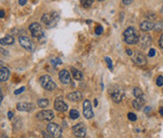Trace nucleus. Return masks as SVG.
<instances>
[{"label":"nucleus","mask_w":163,"mask_h":138,"mask_svg":"<svg viewBox=\"0 0 163 138\" xmlns=\"http://www.w3.org/2000/svg\"><path fill=\"white\" fill-rule=\"evenodd\" d=\"M140 36L138 34V31L133 27H128L124 32V39L125 42L128 45H135L139 43Z\"/></svg>","instance_id":"f257e3e1"},{"label":"nucleus","mask_w":163,"mask_h":138,"mask_svg":"<svg viewBox=\"0 0 163 138\" xmlns=\"http://www.w3.org/2000/svg\"><path fill=\"white\" fill-rule=\"evenodd\" d=\"M58 20H60V15L55 11L52 13H45L41 18L42 24H44L47 27H54L57 25Z\"/></svg>","instance_id":"f03ea898"},{"label":"nucleus","mask_w":163,"mask_h":138,"mask_svg":"<svg viewBox=\"0 0 163 138\" xmlns=\"http://www.w3.org/2000/svg\"><path fill=\"white\" fill-rule=\"evenodd\" d=\"M109 94L110 95L113 102L120 103L125 96V90L119 85H112L109 89Z\"/></svg>","instance_id":"7ed1b4c3"},{"label":"nucleus","mask_w":163,"mask_h":138,"mask_svg":"<svg viewBox=\"0 0 163 138\" xmlns=\"http://www.w3.org/2000/svg\"><path fill=\"white\" fill-rule=\"evenodd\" d=\"M40 83L44 89L48 91H53L57 88V84L53 81V79L49 75H44L40 79Z\"/></svg>","instance_id":"20e7f679"},{"label":"nucleus","mask_w":163,"mask_h":138,"mask_svg":"<svg viewBox=\"0 0 163 138\" xmlns=\"http://www.w3.org/2000/svg\"><path fill=\"white\" fill-rule=\"evenodd\" d=\"M28 29H29L30 32H31V34L34 38L41 40L42 37H44V30H42V26L40 25L39 23H32L31 25L29 26Z\"/></svg>","instance_id":"39448f33"},{"label":"nucleus","mask_w":163,"mask_h":138,"mask_svg":"<svg viewBox=\"0 0 163 138\" xmlns=\"http://www.w3.org/2000/svg\"><path fill=\"white\" fill-rule=\"evenodd\" d=\"M47 131L53 138H60L62 136V130L58 124L49 123L47 125Z\"/></svg>","instance_id":"423d86ee"},{"label":"nucleus","mask_w":163,"mask_h":138,"mask_svg":"<svg viewBox=\"0 0 163 138\" xmlns=\"http://www.w3.org/2000/svg\"><path fill=\"white\" fill-rule=\"evenodd\" d=\"M19 44L27 51H30V52L34 51V45H33V43L31 42V40L27 38V36H20Z\"/></svg>","instance_id":"0eeeda50"},{"label":"nucleus","mask_w":163,"mask_h":138,"mask_svg":"<svg viewBox=\"0 0 163 138\" xmlns=\"http://www.w3.org/2000/svg\"><path fill=\"white\" fill-rule=\"evenodd\" d=\"M72 131H73V133L75 134L76 137H79V138H84L86 136V134H87L85 126L82 123L75 125L72 128Z\"/></svg>","instance_id":"6e6552de"},{"label":"nucleus","mask_w":163,"mask_h":138,"mask_svg":"<svg viewBox=\"0 0 163 138\" xmlns=\"http://www.w3.org/2000/svg\"><path fill=\"white\" fill-rule=\"evenodd\" d=\"M152 43V37L150 36L149 33H143L141 34L139 38V45L141 48H146L151 45Z\"/></svg>","instance_id":"1a4fd4ad"},{"label":"nucleus","mask_w":163,"mask_h":138,"mask_svg":"<svg viewBox=\"0 0 163 138\" xmlns=\"http://www.w3.org/2000/svg\"><path fill=\"white\" fill-rule=\"evenodd\" d=\"M37 118L39 120H45V121H50L54 118V113L51 110H44L37 113Z\"/></svg>","instance_id":"9d476101"},{"label":"nucleus","mask_w":163,"mask_h":138,"mask_svg":"<svg viewBox=\"0 0 163 138\" xmlns=\"http://www.w3.org/2000/svg\"><path fill=\"white\" fill-rule=\"evenodd\" d=\"M83 115L87 119H90L93 116V107L90 102V100L86 99L83 102Z\"/></svg>","instance_id":"9b49d317"},{"label":"nucleus","mask_w":163,"mask_h":138,"mask_svg":"<svg viewBox=\"0 0 163 138\" xmlns=\"http://www.w3.org/2000/svg\"><path fill=\"white\" fill-rule=\"evenodd\" d=\"M54 108L58 112H65L68 109V105L64 102L61 97H58V99H56V100H55Z\"/></svg>","instance_id":"f8f14e48"},{"label":"nucleus","mask_w":163,"mask_h":138,"mask_svg":"<svg viewBox=\"0 0 163 138\" xmlns=\"http://www.w3.org/2000/svg\"><path fill=\"white\" fill-rule=\"evenodd\" d=\"M58 78H60V81H61V83L63 84H70L71 81H72L71 75L67 70H61V71L58 73Z\"/></svg>","instance_id":"ddd939ff"},{"label":"nucleus","mask_w":163,"mask_h":138,"mask_svg":"<svg viewBox=\"0 0 163 138\" xmlns=\"http://www.w3.org/2000/svg\"><path fill=\"white\" fill-rule=\"evenodd\" d=\"M16 108L20 112H30L34 109V105L29 102H19L17 103Z\"/></svg>","instance_id":"4468645a"},{"label":"nucleus","mask_w":163,"mask_h":138,"mask_svg":"<svg viewBox=\"0 0 163 138\" xmlns=\"http://www.w3.org/2000/svg\"><path fill=\"white\" fill-rule=\"evenodd\" d=\"M132 60H133L134 63L137 64V65H144V64L146 63L145 57H144L143 55L140 54V53H136L135 55H133Z\"/></svg>","instance_id":"2eb2a0df"},{"label":"nucleus","mask_w":163,"mask_h":138,"mask_svg":"<svg viewBox=\"0 0 163 138\" xmlns=\"http://www.w3.org/2000/svg\"><path fill=\"white\" fill-rule=\"evenodd\" d=\"M10 75H11V72H10V70H9L8 67L2 66L1 70H0V81H1L2 82L7 81L9 79V78H10Z\"/></svg>","instance_id":"dca6fc26"},{"label":"nucleus","mask_w":163,"mask_h":138,"mask_svg":"<svg viewBox=\"0 0 163 138\" xmlns=\"http://www.w3.org/2000/svg\"><path fill=\"white\" fill-rule=\"evenodd\" d=\"M67 99L71 101H80L83 99V96L80 92L76 91V92H72L67 95Z\"/></svg>","instance_id":"f3484780"},{"label":"nucleus","mask_w":163,"mask_h":138,"mask_svg":"<svg viewBox=\"0 0 163 138\" xmlns=\"http://www.w3.org/2000/svg\"><path fill=\"white\" fill-rule=\"evenodd\" d=\"M155 27V24H154L152 21H143L142 23L140 24V29L142 30V31H149V30L153 29Z\"/></svg>","instance_id":"a211bd4d"},{"label":"nucleus","mask_w":163,"mask_h":138,"mask_svg":"<svg viewBox=\"0 0 163 138\" xmlns=\"http://www.w3.org/2000/svg\"><path fill=\"white\" fill-rule=\"evenodd\" d=\"M144 104H145V99L143 97H136V99L132 102V105H133L134 108L136 110H139V111L144 106Z\"/></svg>","instance_id":"6ab92c4d"},{"label":"nucleus","mask_w":163,"mask_h":138,"mask_svg":"<svg viewBox=\"0 0 163 138\" xmlns=\"http://www.w3.org/2000/svg\"><path fill=\"white\" fill-rule=\"evenodd\" d=\"M71 73H72V76L75 78L76 79H78V81H81V79H83V74L81 71H79V70H78L76 68H75V67H72L71 68Z\"/></svg>","instance_id":"aec40b11"},{"label":"nucleus","mask_w":163,"mask_h":138,"mask_svg":"<svg viewBox=\"0 0 163 138\" xmlns=\"http://www.w3.org/2000/svg\"><path fill=\"white\" fill-rule=\"evenodd\" d=\"M0 43H1V45H11L14 43V39L13 37H11V36H6V37L2 38L1 41H0Z\"/></svg>","instance_id":"412c9836"},{"label":"nucleus","mask_w":163,"mask_h":138,"mask_svg":"<svg viewBox=\"0 0 163 138\" xmlns=\"http://www.w3.org/2000/svg\"><path fill=\"white\" fill-rule=\"evenodd\" d=\"M37 104L40 108H45L49 105V100L47 99H40L37 101Z\"/></svg>","instance_id":"4be33fe9"},{"label":"nucleus","mask_w":163,"mask_h":138,"mask_svg":"<svg viewBox=\"0 0 163 138\" xmlns=\"http://www.w3.org/2000/svg\"><path fill=\"white\" fill-rule=\"evenodd\" d=\"M93 1H94V0H80V3L85 9H88V8H90L91 5H93Z\"/></svg>","instance_id":"5701e85b"},{"label":"nucleus","mask_w":163,"mask_h":138,"mask_svg":"<svg viewBox=\"0 0 163 138\" xmlns=\"http://www.w3.org/2000/svg\"><path fill=\"white\" fill-rule=\"evenodd\" d=\"M133 95H134L135 97H142L143 93L139 87H135L133 89Z\"/></svg>","instance_id":"b1692460"},{"label":"nucleus","mask_w":163,"mask_h":138,"mask_svg":"<svg viewBox=\"0 0 163 138\" xmlns=\"http://www.w3.org/2000/svg\"><path fill=\"white\" fill-rule=\"evenodd\" d=\"M70 117L72 119H76L79 117V113L76 110H71L70 111Z\"/></svg>","instance_id":"393cba45"},{"label":"nucleus","mask_w":163,"mask_h":138,"mask_svg":"<svg viewBox=\"0 0 163 138\" xmlns=\"http://www.w3.org/2000/svg\"><path fill=\"white\" fill-rule=\"evenodd\" d=\"M127 117H128L129 120H131V121H136L137 120V115L133 113H129L127 115Z\"/></svg>","instance_id":"a878e982"},{"label":"nucleus","mask_w":163,"mask_h":138,"mask_svg":"<svg viewBox=\"0 0 163 138\" xmlns=\"http://www.w3.org/2000/svg\"><path fill=\"white\" fill-rule=\"evenodd\" d=\"M105 61L107 62V66L109 67V69H110V70H112L113 66H112V62H111V59H110V58H109V57H106V58H105Z\"/></svg>","instance_id":"bb28decb"},{"label":"nucleus","mask_w":163,"mask_h":138,"mask_svg":"<svg viewBox=\"0 0 163 138\" xmlns=\"http://www.w3.org/2000/svg\"><path fill=\"white\" fill-rule=\"evenodd\" d=\"M156 85H158V86H162L163 85V77L162 76L158 77V79H156Z\"/></svg>","instance_id":"cd10ccee"},{"label":"nucleus","mask_w":163,"mask_h":138,"mask_svg":"<svg viewBox=\"0 0 163 138\" xmlns=\"http://www.w3.org/2000/svg\"><path fill=\"white\" fill-rule=\"evenodd\" d=\"M154 29H155L156 30H161L162 29H163V23H161V22H158V23H156V24H155V27H154Z\"/></svg>","instance_id":"c85d7f7f"},{"label":"nucleus","mask_w":163,"mask_h":138,"mask_svg":"<svg viewBox=\"0 0 163 138\" xmlns=\"http://www.w3.org/2000/svg\"><path fill=\"white\" fill-rule=\"evenodd\" d=\"M102 32H103V27H102V26H97L96 27H95V33H96L97 35L101 34Z\"/></svg>","instance_id":"c756f323"},{"label":"nucleus","mask_w":163,"mask_h":138,"mask_svg":"<svg viewBox=\"0 0 163 138\" xmlns=\"http://www.w3.org/2000/svg\"><path fill=\"white\" fill-rule=\"evenodd\" d=\"M156 55V50L154 49V48H151V49L149 50V52H148V56L149 57H154Z\"/></svg>","instance_id":"7c9ffc66"},{"label":"nucleus","mask_w":163,"mask_h":138,"mask_svg":"<svg viewBox=\"0 0 163 138\" xmlns=\"http://www.w3.org/2000/svg\"><path fill=\"white\" fill-rule=\"evenodd\" d=\"M23 91H25V87H21L20 89H17V90H15L14 94H15V95H19V94L22 93Z\"/></svg>","instance_id":"2f4dec72"},{"label":"nucleus","mask_w":163,"mask_h":138,"mask_svg":"<svg viewBox=\"0 0 163 138\" xmlns=\"http://www.w3.org/2000/svg\"><path fill=\"white\" fill-rule=\"evenodd\" d=\"M134 0H123V4L124 5H130Z\"/></svg>","instance_id":"473e14b6"},{"label":"nucleus","mask_w":163,"mask_h":138,"mask_svg":"<svg viewBox=\"0 0 163 138\" xmlns=\"http://www.w3.org/2000/svg\"><path fill=\"white\" fill-rule=\"evenodd\" d=\"M159 47L163 48V34L160 36V39H159Z\"/></svg>","instance_id":"72a5a7b5"},{"label":"nucleus","mask_w":163,"mask_h":138,"mask_svg":"<svg viewBox=\"0 0 163 138\" xmlns=\"http://www.w3.org/2000/svg\"><path fill=\"white\" fill-rule=\"evenodd\" d=\"M13 115H14L13 112H9L8 113V118L10 119V120H11V118L13 117Z\"/></svg>","instance_id":"f704fd0d"},{"label":"nucleus","mask_w":163,"mask_h":138,"mask_svg":"<svg viewBox=\"0 0 163 138\" xmlns=\"http://www.w3.org/2000/svg\"><path fill=\"white\" fill-rule=\"evenodd\" d=\"M19 5H21V6H25L27 4V0H19Z\"/></svg>","instance_id":"c9c22d12"},{"label":"nucleus","mask_w":163,"mask_h":138,"mask_svg":"<svg viewBox=\"0 0 163 138\" xmlns=\"http://www.w3.org/2000/svg\"><path fill=\"white\" fill-rule=\"evenodd\" d=\"M150 111H151V108H150V107H146V108L144 109V113H148Z\"/></svg>","instance_id":"e433bc0d"},{"label":"nucleus","mask_w":163,"mask_h":138,"mask_svg":"<svg viewBox=\"0 0 163 138\" xmlns=\"http://www.w3.org/2000/svg\"><path fill=\"white\" fill-rule=\"evenodd\" d=\"M42 134H44V138H52L50 134H46L45 133H42Z\"/></svg>","instance_id":"4c0bfd02"},{"label":"nucleus","mask_w":163,"mask_h":138,"mask_svg":"<svg viewBox=\"0 0 163 138\" xmlns=\"http://www.w3.org/2000/svg\"><path fill=\"white\" fill-rule=\"evenodd\" d=\"M127 53L129 55V56H133V52H132V50H130V49H127Z\"/></svg>","instance_id":"58836bf2"},{"label":"nucleus","mask_w":163,"mask_h":138,"mask_svg":"<svg viewBox=\"0 0 163 138\" xmlns=\"http://www.w3.org/2000/svg\"><path fill=\"white\" fill-rule=\"evenodd\" d=\"M0 15H1V16H0L1 18H4L5 17V13H4V11H3V10L0 11Z\"/></svg>","instance_id":"ea45409f"},{"label":"nucleus","mask_w":163,"mask_h":138,"mask_svg":"<svg viewBox=\"0 0 163 138\" xmlns=\"http://www.w3.org/2000/svg\"><path fill=\"white\" fill-rule=\"evenodd\" d=\"M159 113H160L161 115H163V107H161V108L159 109Z\"/></svg>","instance_id":"a19ab883"},{"label":"nucleus","mask_w":163,"mask_h":138,"mask_svg":"<svg viewBox=\"0 0 163 138\" xmlns=\"http://www.w3.org/2000/svg\"><path fill=\"white\" fill-rule=\"evenodd\" d=\"M97 104H98L97 99H94V107H97Z\"/></svg>","instance_id":"79ce46f5"},{"label":"nucleus","mask_w":163,"mask_h":138,"mask_svg":"<svg viewBox=\"0 0 163 138\" xmlns=\"http://www.w3.org/2000/svg\"><path fill=\"white\" fill-rule=\"evenodd\" d=\"M3 100V94L1 93V99H0V101H2Z\"/></svg>","instance_id":"37998d69"},{"label":"nucleus","mask_w":163,"mask_h":138,"mask_svg":"<svg viewBox=\"0 0 163 138\" xmlns=\"http://www.w3.org/2000/svg\"><path fill=\"white\" fill-rule=\"evenodd\" d=\"M98 1H100V2H102V1H105V0H98Z\"/></svg>","instance_id":"c03bdc74"},{"label":"nucleus","mask_w":163,"mask_h":138,"mask_svg":"<svg viewBox=\"0 0 163 138\" xmlns=\"http://www.w3.org/2000/svg\"><path fill=\"white\" fill-rule=\"evenodd\" d=\"M3 138H7V136H6V135H3Z\"/></svg>","instance_id":"a18cd8bd"}]
</instances>
